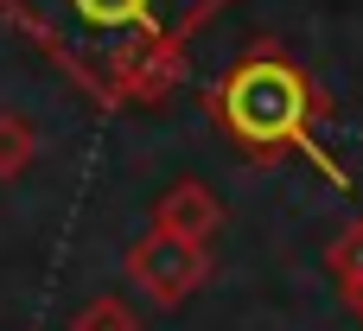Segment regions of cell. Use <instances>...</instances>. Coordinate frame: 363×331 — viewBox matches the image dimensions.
<instances>
[{
  "label": "cell",
  "mask_w": 363,
  "mask_h": 331,
  "mask_svg": "<svg viewBox=\"0 0 363 331\" xmlns=\"http://www.w3.org/2000/svg\"><path fill=\"white\" fill-rule=\"evenodd\" d=\"M102 102L160 96L191 32L223 0H0Z\"/></svg>",
  "instance_id": "cell-1"
},
{
  "label": "cell",
  "mask_w": 363,
  "mask_h": 331,
  "mask_svg": "<svg viewBox=\"0 0 363 331\" xmlns=\"http://www.w3.org/2000/svg\"><path fill=\"white\" fill-rule=\"evenodd\" d=\"M217 121L230 128V140L255 159H281L300 153L306 166H319L338 191H351V172L319 147V89L313 77L281 57V51H249L223 83H217Z\"/></svg>",
  "instance_id": "cell-2"
},
{
  "label": "cell",
  "mask_w": 363,
  "mask_h": 331,
  "mask_svg": "<svg viewBox=\"0 0 363 331\" xmlns=\"http://www.w3.org/2000/svg\"><path fill=\"white\" fill-rule=\"evenodd\" d=\"M121 274H128V287H134L147 306L179 313V306H185V300L211 281V249L179 242V236H166V230H147L140 242H128Z\"/></svg>",
  "instance_id": "cell-3"
},
{
  "label": "cell",
  "mask_w": 363,
  "mask_h": 331,
  "mask_svg": "<svg viewBox=\"0 0 363 331\" xmlns=\"http://www.w3.org/2000/svg\"><path fill=\"white\" fill-rule=\"evenodd\" d=\"M153 230H166V236H179V242L211 249V236L223 230V204H217V191H211V185L179 179V185H166V191H160V204H153Z\"/></svg>",
  "instance_id": "cell-4"
},
{
  "label": "cell",
  "mask_w": 363,
  "mask_h": 331,
  "mask_svg": "<svg viewBox=\"0 0 363 331\" xmlns=\"http://www.w3.org/2000/svg\"><path fill=\"white\" fill-rule=\"evenodd\" d=\"M325 274H332V287H338V300L363 287V217H351L338 236H332V249H325Z\"/></svg>",
  "instance_id": "cell-5"
},
{
  "label": "cell",
  "mask_w": 363,
  "mask_h": 331,
  "mask_svg": "<svg viewBox=\"0 0 363 331\" xmlns=\"http://www.w3.org/2000/svg\"><path fill=\"white\" fill-rule=\"evenodd\" d=\"M70 331H140V319H134V306L121 293H96V300H83L70 313Z\"/></svg>",
  "instance_id": "cell-6"
},
{
  "label": "cell",
  "mask_w": 363,
  "mask_h": 331,
  "mask_svg": "<svg viewBox=\"0 0 363 331\" xmlns=\"http://www.w3.org/2000/svg\"><path fill=\"white\" fill-rule=\"evenodd\" d=\"M38 159V134L26 115H0V179H19Z\"/></svg>",
  "instance_id": "cell-7"
},
{
  "label": "cell",
  "mask_w": 363,
  "mask_h": 331,
  "mask_svg": "<svg viewBox=\"0 0 363 331\" xmlns=\"http://www.w3.org/2000/svg\"><path fill=\"white\" fill-rule=\"evenodd\" d=\"M345 313H351V319L363 325V287H351V293H345Z\"/></svg>",
  "instance_id": "cell-8"
}]
</instances>
